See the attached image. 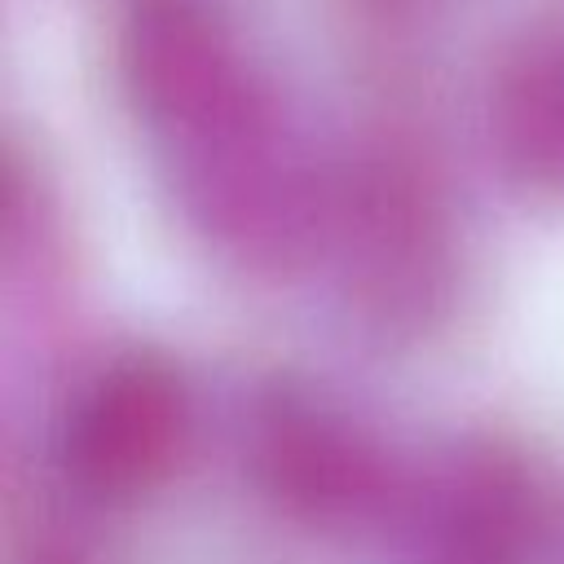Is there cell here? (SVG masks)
Returning <instances> with one entry per match:
<instances>
[{"instance_id":"1","label":"cell","mask_w":564,"mask_h":564,"mask_svg":"<svg viewBox=\"0 0 564 564\" xmlns=\"http://www.w3.org/2000/svg\"><path fill=\"white\" fill-rule=\"evenodd\" d=\"M132 84L145 110L198 137H234L242 84L220 31L185 4H145L128 40Z\"/></svg>"},{"instance_id":"2","label":"cell","mask_w":564,"mask_h":564,"mask_svg":"<svg viewBox=\"0 0 564 564\" xmlns=\"http://www.w3.org/2000/svg\"><path fill=\"white\" fill-rule=\"evenodd\" d=\"M181 388L154 366H115L70 423V463L97 489H132L159 471L181 436Z\"/></svg>"},{"instance_id":"3","label":"cell","mask_w":564,"mask_h":564,"mask_svg":"<svg viewBox=\"0 0 564 564\" xmlns=\"http://www.w3.org/2000/svg\"><path fill=\"white\" fill-rule=\"evenodd\" d=\"M264 467L278 489L308 511L361 507L379 489L375 458L322 419H282L264 441Z\"/></svg>"},{"instance_id":"4","label":"cell","mask_w":564,"mask_h":564,"mask_svg":"<svg viewBox=\"0 0 564 564\" xmlns=\"http://www.w3.org/2000/svg\"><path fill=\"white\" fill-rule=\"evenodd\" d=\"M507 159L542 185H564V48L520 62L498 101Z\"/></svg>"}]
</instances>
